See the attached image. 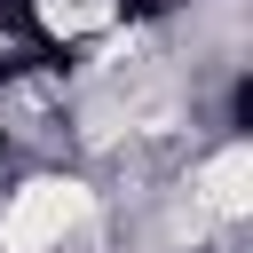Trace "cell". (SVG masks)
<instances>
[{
    "instance_id": "2",
    "label": "cell",
    "mask_w": 253,
    "mask_h": 253,
    "mask_svg": "<svg viewBox=\"0 0 253 253\" xmlns=\"http://www.w3.org/2000/svg\"><path fill=\"white\" fill-rule=\"evenodd\" d=\"M142 0H24L32 47H79V40H111L134 24Z\"/></svg>"
},
{
    "instance_id": "3",
    "label": "cell",
    "mask_w": 253,
    "mask_h": 253,
    "mask_svg": "<svg viewBox=\"0 0 253 253\" xmlns=\"http://www.w3.org/2000/svg\"><path fill=\"white\" fill-rule=\"evenodd\" d=\"M245 206H253V150H245V134H229V142H213V150L198 158V174H190V213H206V221H245Z\"/></svg>"
},
{
    "instance_id": "1",
    "label": "cell",
    "mask_w": 253,
    "mask_h": 253,
    "mask_svg": "<svg viewBox=\"0 0 253 253\" xmlns=\"http://www.w3.org/2000/svg\"><path fill=\"white\" fill-rule=\"evenodd\" d=\"M95 221V190L79 174H24L0 206V253H63Z\"/></svg>"
}]
</instances>
